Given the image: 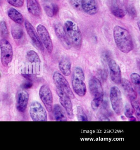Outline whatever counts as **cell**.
I'll return each instance as SVG.
<instances>
[{"mask_svg": "<svg viewBox=\"0 0 140 150\" xmlns=\"http://www.w3.org/2000/svg\"><path fill=\"white\" fill-rule=\"evenodd\" d=\"M30 116L34 122H46L47 115L45 109L38 101L32 102L30 106Z\"/></svg>", "mask_w": 140, "mask_h": 150, "instance_id": "cell-7", "label": "cell"}, {"mask_svg": "<svg viewBox=\"0 0 140 150\" xmlns=\"http://www.w3.org/2000/svg\"><path fill=\"white\" fill-rule=\"evenodd\" d=\"M32 85H33V84H32L31 83L28 82L25 83L23 85V87L25 88L29 89L31 87Z\"/></svg>", "mask_w": 140, "mask_h": 150, "instance_id": "cell-37", "label": "cell"}, {"mask_svg": "<svg viewBox=\"0 0 140 150\" xmlns=\"http://www.w3.org/2000/svg\"><path fill=\"white\" fill-rule=\"evenodd\" d=\"M29 100V94L25 90L18 92L16 97V107L19 111L23 112L26 110Z\"/></svg>", "mask_w": 140, "mask_h": 150, "instance_id": "cell-16", "label": "cell"}, {"mask_svg": "<svg viewBox=\"0 0 140 150\" xmlns=\"http://www.w3.org/2000/svg\"><path fill=\"white\" fill-rule=\"evenodd\" d=\"M121 119H122V120H126V117H125L124 116H121Z\"/></svg>", "mask_w": 140, "mask_h": 150, "instance_id": "cell-39", "label": "cell"}, {"mask_svg": "<svg viewBox=\"0 0 140 150\" xmlns=\"http://www.w3.org/2000/svg\"><path fill=\"white\" fill-rule=\"evenodd\" d=\"M11 33L12 37L15 39H19L23 35V30L21 27L18 25H14L12 28Z\"/></svg>", "mask_w": 140, "mask_h": 150, "instance_id": "cell-23", "label": "cell"}, {"mask_svg": "<svg viewBox=\"0 0 140 150\" xmlns=\"http://www.w3.org/2000/svg\"><path fill=\"white\" fill-rule=\"evenodd\" d=\"M121 84L130 100L137 99V93L133 88L132 84L129 80L125 78L122 79Z\"/></svg>", "mask_w": 140, "mask_h": 150, "instance_id": "cell-17", "label": "cell"}, {"mask_svg": "<svg viewBox=\"0 0 140 150\" xmlns=\"http://www.w3.org/2000/svg\"><path fill=\"white\" fill-rule=\"evenodd\" d=\"M53 112L54 120L59 122H66L67 121V117L64 110L60 105L55 104L53 106Z\"/></svg>", "mask_w": 140, "mask_h": 150, "instance_id": "cell-19", "label": "cell"}, {"mask_svg": "<svg viewBox=\"0 0 140 150\" xmlns=\"http://www.w3.org/2000/svg\"><path fill=\"white\" fill-rule=\"evenodd\" d=\"M100 120L102 121H109L110 120L106 116L104 115V114H100L99 117Z\"/></svg>", "mask_w": 140, "mask_h": 150, "instance_id": "cell-36", "label": "cell"}, {"mask_svg": "<svg viewBox=\"0 0 140 150\" xmlns=\"http://www.w3.org/2000/svg\"><path fill=\"white\" fill-rule=\"evenodd\" d=\"M54 29L56 35L63 47L67 50L71 49L72 45L68 39L64 27L61 24H57L55 26Z\"/></svg>", "mask_w": 140, "mask_h": 150, "instance_id": "cell-13", "label": "cell"}, {"mask_svg": "<svg viewBox=\"0 0 140 150\" xmlns=\"http://www.w3.org/2000/svg\"><path fill=\"white\" fill-rule=\"evenodd\" d=\"M59 68L63 75L69 76L71 73V64L70 61L67 58L61 60L59 64Z\"/></svg>", "mask_w": 140, "mask_h": 150, "instance_id": "cell-20", "label": "cell"}, {"mask_svg": "<svg viewBox=\"0 0 140 150\" xmlns=\"http://www.w3.org/2000/svg\"><path fill=\"white\" fill-rule=\"evenodd\" d=\"M115 43L119 50L127 54L133 49L132 38L128 31L119 25H116L113 30Z\"/></svg>", "mask_w": 140, "mask_h": 150, "instance_id": "cell-1", "label": "cell"}, {"mask_svg": "<svg viewBox=\"0 0 140 150\" xmlns=\"http://www.w3.org/2000/svg\"><path fill=\"white\" fill-rule=\"evenodd\" d=\"M1 50V62L2 65L7 67L12 62L13 52L11 44L7 40L3 39L0 41Z\"/></svg>", "mask_w": 140, "mask_h": 150, "instance_id": "cell-8", "label": "cell"}, {"mask_svg": "<svg viewBox=\"0 0 140 150\" xmlns=\"http://www.w3.org/2000/svg\"><path fill=\"white\" fill-rule=\"evenodd\" d=\"M25 25L26 29V30L28 35L31 38L34 45H36V47L41 51L44 52V48L43 44L34 26L32 25L31 24L27 21H26L25 23Z\"/></svg>", "mask_w": 140, "mask_h": 150, "instance_id": "cell-14", "label": "cell"}, {"mask_svg": "<svg viewBox=\"0 0 140 150\" xmlns=\"http://www.w3.org/2000/svg\"><path fill=\"white\" fill-rule=\"evenodd\" d=\"M0 31L2 37H6L8 35V31L5 21H2L0 23Z\"/></svg>", "mask_w": 140, "mask_h": 150, "instance_id": "cell-28", "label": "cell"}, {"mask_svg": "<svg viewBox=\"0 0 140 150\" xmlns=\"http://www.w3.org/2000/svg\"><path fill=\"white\" fill-rule=\"evenodd\" d=\"M26 59L28 62L32 64L40 65L41 61L38 54L33 50L29 51L26 54Z\"/></svg>", "mask_w": 140, "mask_h": 150, "instance_id": "cell-22", "label": "cell"}, {"mask_svg": "<svg viewBox=\"0 0 140 150\" xmlns=\"http://www.w3.org/2000/svg\"><path fill=\"white\" fill-rule=\"evenodd\" d=\"M124 1H127V0H124Z\"/></svg>", "mask_w": 140, "mask_h": 150, "instance_id": "cell-40", "label": "cell"}, {"mask_svg": "<svg viewBox=\"0 0 140 150\" xmlns=\"http://www.w3.org/2000/svg\"><path fill=\"white\" fill-rule=\"evenodd\" d=\"M27 7L28 11L32 15L39 16L41 14V7L37 0H27Z\"/></svg>", "mask_w": 140, "mask_h": 150, "instance_id": "cell-18", "label": "cell"}, {"mask_svg": "<svg viewBox=\"0 0 140 150\" xmlns=\"http://www.w3.org/2000/svg\"><path fill=\"white\" fill-rule=\"evenodd\" d=\"M76 115L78 120L81 122H87L88 121V117L85 113L82 108L80 106H78Z\"/></svg>", "mask_w": 140, "mask_h": 150, "instance_id": "cell-26", "label": "cell"}, {"mask_svg": "<svg viewBox=\"0 0 140 150\" xmlns=\"http://www.w3.org/2000/svg\"><path fill=\"white\" fill-rule=\"evenodd\" d=\"M44 10L47 16L50 17H53L54 16L52 5L51 6L49 5H45L44 7Z\"/></svg>", "mask_w": 140, "mask_h": 150, "instance_id": "cell-32", "label": "cell"}, {"mask_svg": "<svg viewBox=\"0 0 140 150\" xmlns=\"http://www.w3.org/2000/svg\"><path fill=\"white\" fill-rule=\"evenodd\" d=\"M111 11L113 15L118 18H122L126 14L125 11L118 6H112Z\"/></svg>", "mask_w": 140, "mask_h": 150, "instance_id": "cell-24", "label": "cell"}, {"mask_svg": "<svg viewBox=\"0 0 140 150\" xmlns=\"http://www.w3.org/2000/svg\"><path fill=\"white\" fill-rule=\"evenodd\" d=\"M131 103L133 109L135 112L136 115L139 120L140 119V102L137 99L135 100H131Z\"/></svg>", "mask_w": 140, "mask_h": 150, "instance_id": "cell-25", "label": "cell"}, {"mask_svg": "<svg viewBox=\"0 0 140 150\" xmlns=\"http://www.w3.org/2000/svg\"><path fill=\"white\" fill-rule=\"evenodd\" d=\"M39 96L47 111L51 112L53 106V97L49 87L46 85L41 86L39 91Z\"/></svg>", "mask_w": 140, "mask_h": 150, "instance_id": "cell-10", "label": "cell"}, {"mask_svg": "<svg viewBox=\"0 0 140 150\" xmlns=\"http://www.w3.org/2000/svg\"><path fill=\"white\" fill-rule=\"evenodd\" d=\"M129 121H131V122H134V121L135 122V121H136V119L133 115L131 116L129 118Z\"/></svg>", "mask_w": 140, "mask_h": 150, "instance_id": "cell-38", "label": "cell"}, {"mask_svg": "<svg viewBox=\"0 0 140 150\" xmlns=\"http://www.w3.org/2000/svg\"><path fill=\"white\" fill-rule=\"evenodd\" d=\"M130 79L131 82L139 88L140 85V76L138 73L134 72L131 74Z\"/></svg>", "mask_w": 140, "mask_h": 150, "instance_id": "cell-27", "label": "cell"}, {"mask_svg": "<svg viewBox=\"0 0 140 150\" xmlns=\"http://www.w3.org/2000/svg\"><path fill=\"white\" fill-rule=\"evenodd\" d=\"M8 16L16 23L21 24L23 23V16L20 12L14 8H10L8 10Z\"/></svg>", "mask_w": 140, "mask_h": 150, "instance_id": "cell-21", "label": "cell"}, {"mask_svg": "<svg viewBox=\"0 0 140 150\" xmlns=\"http://www.w3.org/2000/svg\"><path fill=\"white\" fill-rule=\"evenodd\" d=\"M53 10V13L54 16H56L57 14L59 11V8L57 5L56 4H52Z\"/></svg>", "mask_w": 140, "mask_h": 150, "instance_id": "cell-35", "label": "cell"}, {"mask_svg": "<svg viewBox=\"0 0 140 150\" xmlns=\"http://www.w3.org/2000/svg\"><path fill=\"white\" fill-rule=\"evenodd\" d=\"M37 30L41 42L47 50L48 52L51 53L53 50V45L49 33L46 28L42 25L39 24L37 26Z\"/></svg>", "mask_w": 140, "mask_h": 150, "instance_id": "cell-12", "label": "cell"}, {"mask_svg": "<svg viewBox=\"0 0 140 150\" xmlns=\"http://www.w3.org/2000/svg\"><path fill=\"white\" fill-rule=\"evenodd\" d=\"M64 29L71 45L76 48H81L82 42V35L78 26L74 22L70 20L65 21Z\"/></svg>", "mask_w": 140, "mask_h": 150, "instance_id": "cell-2", "label": "cell"}, {"mask_svg": "<svg viewBox=\"0 0 140 150\" xmlns=\"http://www.w3.org/2000/svg\"><path fill=\"white\" fill-rule=\"evenodd\" d=\"M110 100L113 110L117 115L122 114L123 109L122 93L119 88L114 86L111 88Z\"/></svg>", "mask_w": 140, "mask_h": 150, "instance_id": "cell-5", "label": "cell"}, {"mask_svg": "<svg viewBox=\"0 0 140 150\" xmlns=\"http://www.w3.org/2000/svg\"><path fill=\"white\" fill-rule=\"evenodd\" d=\"M71 83L74 91L79 97L84 96L87 88L85 83V75L82 68L76 67L74 68L71 76Z\"/></svg>", "mask_w": 140, "mask_h": 150, "instance_id": "cell-3", "label": "cell"}, {"mask_svg": "<svg viewBox=\"0 0 140 150\" xmlns=\"http://www.w3.org/2000/svg\"><path fill=\"white\" fill-rule=\"evenodd\" d=\"M53 79L57 89L60 90L67 94L71 99H74V94L69 82L60 72L56 71L54 73Z\"/></svg>", "mask_w": 140, "mask_h": 150, "instance_id": "cell-6", "label": "cell"}, {"mask_svg": "<svg viewBox=\"0 0 140 150\" xmlns=\"http://www.w3.org/2000/svg\"><path fill=\"white\" fill-rule=\"evenodd\" d=\"M57 93L59 98V101L61 105L65 108L68 118L72 120L74 118L73 107L71 103V98L67 94L62 91L56 89Z\"/></svg>", "mask_w": 140, "mask_h": 150, "instance_id": "cell-11", "label": "cell"}, {"mask_svg": "<svg viewBox=\"0 0 140 150\" xmlns=\"http://www.w3.org/2000/svg\"><path fill=\"white\" fill-rule=\"evenodd\" d=\"M110 74L113 82L117 85H120L122 81L121 70L119 65L114 59H111L108 62Z\"/></svg>", "mask_w": 140, "mask_h": 150, "instance_id": "cell-15", "label": "cell"}, {"mask_svg": "<svg viewBox=\"0 0 140 150\" xmlns=\"http://www.w3.org/2000/svg\"><path fill=\"white\" fill-rule=\"evenodd\" d=\"M72 8L77 11L89 15H94L98 12V4L96 0H69Z\"/></svg>", "mask_w": 140, "mask_h": 150, "instance_id": "cell-4", "label": "cell"}, {"mask_svg": "<svg viewBox=\"0 0 140 150\" xmlns=\"http://www.w3.org/2000/svg\"><path fill=\"white\" fill-rule=\"evenodd\" d=\"M134 113V110L133 109L131 105H129L128 103L126 104L124 110V114L125 116L129 118L133 115Z\"/></svg>", "mask_w": 140, "mask_h": 150, "instance_id": "cell-29", "label": "cell"}, {"mask_svg": "<svg viewBox=\"0 0 140 150\" xmlns=\"http://www.w3.org/2000/svg\"><path fill=\"white\" fill-rule=\"evenodd\" d=\"M89 88L94 100L103 101V89L100 81L95 77H92L89 81Z\"/></svg>", "mask_w": 140, "mask_h": 150, "instance_id": "cell-9", "label": "cell"}, {"mask_svg": "<svg viewBox=\"0 0 140 150\" xmlns=\"http://www.w3.org/2000/svg\"><path fill=\"white\" fill-rule=\"evenodd\" d=\"M101 59L104 63L109 62L111 59V53L109 51H105L101 55Z\"/></svg>", "mask_w": 140, "mask_h": 150, "instance_id": "cell-31", "label": "cell"}, {"mask_svg": "<svg viewBox=\"0 0 140 150\" xmlns=\"http://www.w3.org/2000/svg\"><path fill=\"white\" fill-rule=\"evenodd\" d=\"M129 14L132 16L133 17H136V10H135L133 7H130L129 9Z\"/></svg>", "mask_w": 140, "mask_h": 150, "instance_id": "cell-34", "label": "cell"}, {"mask_svg": "<svg viewBox=\"0 0 140 150\" xmlns=\"http://www.w3.org/2000/svg\"><path fill=\"white\" fill-rule=\"evenodd\" d=\"M100 75L102 80L104 81L106 80L108 77V74L106 70H103L101 71L100 72Z\"/></svg>", "mask_w": 140, "mask_h": 150, "instance_id": "cell-33", "label": "cell"}, {"mask_svg": "<svg viewBox=\"0 0 140 150\" xmlns=\"http://www.w3.org/2000/svg\"><path fill=\"white\" fill-rule=\"evenodd\" d=\"M0 76H1V75H0Z\"/></svg>", "mask_w": 140, "mask_h": 150, "instance_id": "cell-41", "label": "cell"}, {"mask_svg": "<svg viewBox=\"0 0 140 150\" xmlns=\"http://www.w3.org/2000/svg\"><path fill=\"white\" fill-rule=\"evenodd\" d=\"M8 3L12 6L17 8L23 6L24 0H7Z\"/></svg>", "mask_w": 140, "mask_h": 150, "instance_id": "cell-30", "label": "cell"}]
</instances>
